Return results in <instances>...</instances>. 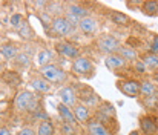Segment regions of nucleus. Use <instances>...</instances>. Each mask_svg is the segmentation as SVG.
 I'll return each mask as SVG.
<instances>
[{"label":"nucleus","mask_w":158,"mask_h":135,"mask_svg":"<svg viewBox=\"0 0 158 135\" xmlns=\"http://www.w3.org/2000/svg\"><path fill=\"white\" fill-rule=\"evenodd\" d=\"M40 77L45 78L49 85H64L68 82V72L55 63H49L40 68Z\"/></svg>","instance_id":"nucleus-1"},{"label":"nucleus","mask_w":158,"mask_h":135,"mask_svg":"<svg viewBox=\"0 0 158 135\" xmlns=\"http://www.w3.org/2000/svg\"><path fill=\"white\" fill-rule=\"evenodd\" d=\"M72 72L78 77H92L94 72H95V66L92 63V60L89 57H85V55H80L78 58H75L72 61Z\"/></svg>","instance_id":"nucleus-2"},{"label":"nucleus","mask_w":158,"mask_h":135,"mask_svg":"<svg viewBox=\"0 0 158 135\" xmlns=\"http://www.w3.org/2000/svg\"><path fill=\"white\" fill-rule=\"evenodd\" d=\"M97 48H98L103 54L110 55V54H117V52H118V49L121 48V43H120V40H118L115 36L105 34V36H102V37L97 40Z\"/></svg>","instance_id":"nucleus-3"},{"label":"nucleus","mask_w":158,"mask_h":135,"mask_svg":"<svg viewBox=\"0 0 158 135\" xmlns=\"http://www.w3.org/2000/svg\"><path fill=\"white\" fill-rule=\"evenodd\" d=\"M140 85H141V82H138L135 78H124V80L117 82L118 91L129 98H138L140 97Z\"/></svg>","instance_id":"nucleus-4"},{"label":"nucleus","mask_w":158,"mask_h":135,"mask_svg":"<svg viewBox=\"0 0 158 135\" xmlns=\"http://www.w3.org/2000/svg\"><path fill=\"white\" fill-rule=\"evenodd\" d=\"M58 97H60V103H63L71 109H74L78 104V92L72 86H63L58 91Z\"/></svg>","instance_id":"nucleus-5"},{"label":"nucleus","mask_w":158,"mask_h":135,"mask_svg":"<svg viewBox=\"0 0 158 135\" xmlns=\"http://www.w3.org/2000/svg\"><path fill=\"white\" fill-rule=\"evenodd\" d=\"M51 31L58 37H66L74 32V28L68 23V20L63 15H60V17H54L52 23H51Z\"/></svg>","instance_id":"nucleus-6"},{"label":"nucleus","mask_w":158,"mask_h":135,"mask_svg":"<svg viewBox=\"0 0 158 135\" xmlns=\"http://www.w3.org/2000/svg\"><path fill=\"white\" fill-rule=\"evenodd\" d=\"M34 92H31V91H20L17 95H15V98H14V108H15V111L17 112H28V108H29V104H31V101L34 100Z\"/></svg>","instance_id":"nucleus-7"},{"label":"nucleus","mask_w":158,"mask_h":135,"mask_svg":"<svg viewBox=\"0 0 158 135\" xmlns=\"http://www.w3.org/2000/svg\"><path fill=\"white\" fill-rule=\"evenodd\" d=\"M55 49L60 55H63L66 58H71V60H75V58L80 57V48L77 45H74V43H71V42H64V40L58 42L55 45Z\"/></svg>","instance_id":"nucleus-8"},{"label":"nucleus","mask_w":158,"mask_h":135,"mask_svg":"<svg viewBox=\"0 0 158 135\" xmlns=\"http://www.w3.org/2000/svg\"><path fill=\"white\" fill-rule=\"evenodd\" d=\"M158 131V124L154 117L143 115L140 118V132L144 135H155Z\"/></svg>","instance_id":"nucleus-9"},{"label":"nucleus","mask_w":158,"mask_h":135,"mask_svg":"<svg viewBox=\"0 0 158 135\" xmlns=\"http://www.w3.org/2000/svg\"><path fill=\"white\" fill-rule=\"evenodd\" d=\"M105 65L110 71H120V69H124L127 66V61L120 54H110V55H106Z\"/></svg>","instance_id":"nucleus-10"},{"label":"nucleus","mask_w":158,"mask_h":135,"mask_svg":"<svg viewBox=\"0 0 158 135\" xmlns=\"http://www.w3.org/2000/svg\"><path fill=\"white\" fill-rule=\"evenodd\" d=\"M78 29L85 34V36H91V34H95L98 31V22L94 19V17H86V19H81L80 23H78Z\"/></svg>","instance_id":"nucleus-11"},{"label":"nucleus","mask_w":158,"mask_h":135,"mask_svg":"<svg viewBox=\"0 0 158 135\" xmlns=\"http://www.w3.org/2000/svg\"><path fill=\"white\" fill-rule=\"evenodd\" d=\"M72 112H74V117H75L77 123L88 124V123L91 121V117H92V114H91V109H89V108H86L85 104L78 103V104H77V106L72 109Z\"/></svg>","instance_id":"nucleus-12"},{"label":"nucleus","mask_w":158,"mask_h":135,"mask_svg":"<svg viewBox=\"0 0 158 135\" xmlns=\"http://www.w3.org/2000/svg\"><path fill=\"white\" fill-rule=\"evenodd\" d=\"M57 112H58V115H60V118H61L63 123H66V124H72V126L77 124V120H75L74 112H72L71 108L64 106L63 103H58V104H57Z\"/></svg>","instance_id":"nucleus-13"},{"label":"nucleus","mask_w":158,"mask_h":135,"mask_svg":"<svg viewBox=\"0 0 158 135\" xmlns=\"http://www.w3.org/2000/svg\"><path fill=\"white\" fill-rule=\"evenodd\" d=\"M0 54L5 60L8 61H12L15 60V57L19 55V45L17 43H12V42H8V43H3L0 46Z\"/></svg>","instance_id":"nucleus-14"},{"label":"nucleus","mask_w":158,"mask_h":135,"mask_svg":"<svg viewBox=\"0 0 158 135\" xmlns=\"http://www.w3.org/2000/svg\"><path fill=\"white\" fill-rule=\"evenodd\" d=\"M29 85H31L32 89L37 91L39 94H48V92L52 91V85H49V83H48L45 78H42V77H32L31 82H29Z\"/></svg>","instance_id":"nucleus-15"},{"label":"nucleus","mask_w":158,"mask_h":135,"mask_svg":"<svg viewBox=\"0 0 158 135\" xmlns=\"http://www.w3.org/2000/svg\"><path fill=\"white\" fill-rule=\"evenodd\" d=\"M86 126H88L89 135H112L110 131L106 128L103 123H100L98 120H92V118H91V121H89Z\"/></svg>","instance_id":"nucleus-16"},{"label":"nucleus","mask_w":158,"mask_h":135,"mask_svg":"<svg viewBox=\"0 0 158 135\" xmlns=\"http://www.w3.org/2000/svg\"><path fill=\"white\" fill-rule=\"evenodd\" d=\"M157 85L151 80H143L141 85H140V95L144 97V98H154L157 95Z\"/></svg>","instance_id":"nucleus-17"},{"label":"nucleus","mask_w":158,"mask_h":135,"mask_svg":"<svg viewBox=\"0 0 158 135\" xmlns=\"http://www.w3.org/2000/svg\"><path fill=\"white\" fill-rule=\"evenodd\" d=\"M66 12H69V14L78 17L80 20L89 17V9H88L86 6H83L81 3H69L68 8H66Z\"/></svg>","instance_id":"nucleus-18"},{"label":"nucleus","mask_w":158,"mask_h":135,"mask_svg":"<svg viewBox=\"0 0 158 135\" xmlns=\"http://www.w3.org/2000/svg\"><path fill=\"white\" fill-rule=\"evenodd\" d=\"M52 60H54V51L46 49V48L42 49V51H39V54H37V57H35V61H37V65H39L40 68H43V66L52 63Z\"/></svg>","instance_id":"nucleus-19"},{"label":"nucleus","mask_w":158,"mask_h":135,"mask_svg":"<svg viewBox=\"0 0 158 135\" xmlns=\"http://www.w3.org/2000/svg\"><path fill=\"white\" fill-rule=\"evenodd\" d=\"M117 54H120V55L127 61V63H129V61H132V63H134V61H137V60H138V52H137L134 48H131V46H121V48L118 49V52H117Z\"/></svg>","instance_id":"nucleus-20"},{"label":"nucleus","mask_w":158,"mask_h":135,"mask_svg":"<svg viewBox=\"0 0 158 135\" xmlns=\"http://www.w3.org/2000/svg\"><path fill=\"white\" fill-rule=\"evenodd\" d=\"M141 12L148 17H155L158 15V2L149 0V2H143L141 3Z\"/></svg>","instance_id":"nucleus-21"},{"label":"nucleus","mask_w":158,"mask_h":135,"mask_svg":"<svg viewBox=\"0 0 158 135\" xmlns=\"http://www.w3.org/2000/svg\"><path fill=\"white\" fill-rule=\"evenodd\" d=\"M17 34L20 36V39H23V40H32L34 37H35V34H34V29L31 28V25L25 20V23L17 29Z\"/></svg>","instance_id":"nucleus-22"},{"label":"nucleus","mask_w":158,"mask_h":135,"mask_svg":"<svg viewBox=\"0 0 158 135\" xmlns=\"http://www.w3.org/2000/svg\"><path fill=\"white\" fill-rule=\"evenodd\" d=\"M109 19H110V22L112 23H115V25H118V26H124V25H129V17L126 15V14H123V12H118V11H112L110 14H109Z\"/></svg>","instance_id":"nucleus-23"},{"label":"nucleus","mask_w":158,"mask_h":135,"mask_svg":"<svg viewBox=\"0 0 158 135\" xmlns=\"http://www.w3.org/2000/svg\"><path fill=\"white\" fill-rule=\"evenodd\" d=\"M37 135H55V128H54L52 121H42L37 128Z\"/></svg>","instance_id":"nucleus-24"},{"label":"nucleus","mask_w":158,"mask_h":135,"mask_svg":"<svg viewBox=\"0 0 158 135\" xmlns=\"http://www.w3.org/2000/svg\"><path fill=\"white\" fill-rule=\"evenodd\" d=\"M143 63L146 65V68L148 69H151V71H158V55L155 54H146L144 57H143Z\"/></svg>","instance_id":"nucleus-25"},{"label":"nucleus","mask_w":158,"mask_h":135,"mask_svg":"<svg viewBox=\"0 0 158 135\" xmlns=\"http://www.w3.org/2000/svg\"><path fill=\"white\" fill-rule=\"evenodd\" d=\"M37 17H39V20L42 22V25H43V28H45V29L48 31V29L51 28V23H52L54 17H52V15H51V14H49V12H48V11H40Z\"/></svg>","instance_id":"nucleus-26"},{"label":"nucleus","mask_w":158,"mask_h":135,"mask_svg":"<svg viewBox=\"0 0 158 135\" xmlns=\"http://www.w3.org/2000/svg\"><path fill=\"white\" fill-rule=\"evenodd\" d=\"M15 63L20 66V68H28L31 65V57L29 54H25V52H19V55L15 57Z\"/></svg>","instance_id":"nucleus-27"},{"label":"nucleus","mask_w":158,"mask_h":135,"mask_svg":"<svg viewBox=\"0 0 158 135\" xmlns=\"http://www.w3.org/2000/svg\"><path fill=\"white\" fill-rule=\"evenodd\" d=\"M9 22H11V26L17 31V29L25 23V17H23L20 12H15V14H12V15H11V20H9Z\"/></svg>","instance_id":"nucleus-28"},{"label":"nucleus","mask_w":158,"mask_h":135,"mask_svg":"<svg viewBox=\"0 0 158 135\" xmlns=\"http://www.w3.org/2000/svg\"><path fill=\"white\" fill-rule=\"evenodd\" d=\"M31 117H32V120H35V121H48L49 120V115L46 114V111L45 109H40V111H37V112H34V114H31Z\"/></svg>","instance_id":"nucleus-29"},{"label":"nucleus","mask_w":158,"mask_h":135,"mask_svg":"<svg viewBox=\"0 0 158 135\" xmlns=\"http://www.w3.org/2000/svg\"><path fill=\"white\" fill-rule=\"evenodd\" d=\"M66 20H68V23L75 29V28H78V23H80V19L78 17H75V15H72V14H69V12H64V15H63Z\"/></svg>","instance_id":"nucleus-30"},{"label":"nucleus","mask_w":158,"mask_h":135,"mask_svg":"<svg viewBox=\"0 0 158 135\" xmlns=\"http://www.w3.org/2000/svg\"><path fill=\"white\" fill-rule=\"evenodd\" d=\"M134 71L137 72V74H146L148 72V68H146V65L143 63V60H137V61H134Z\"/></svg>","instance_id":"nucleus-31"},{"label":"nucleus","mask_w":158,"mask_h":135,"mask_svg":"<svg viewBox=\"0 0 158 135\" xmlns=\"http://www.w3.org/2000/svg\"><path fill=\"white\" fill-rule=\"evenodd\" d=\"M61 132H63V135H75L77 134V129H75V126H72V124L63 123V124H61Z\"/></svg>","instance_id":"nucleus-32"},{"label":"nucleus","mask_w":158,"mask_h":135,"mask_svg":"<svg viewBox=\"0 0 158 135\" xmlns=\"http://www.w3.org/2000/svg\"><path fill=\"white\" fill-rule=\"evenodd\" d=\"M151 54L158 55V36H154L152 43H151Z\"/></svg>","instance_id":"nucleus-33"},{"label":"nucleus","mask_w":158,"mask_h":135,"mask_svg":"<svg viewBox=\"0 0 158 135\" xmlns=\"http://www.w3.org/2000/svg\"><path fill=\"white\" fill-rule=\"evenodd\" d=\"M17 135H37V132L34 131V129H31V128H22Z\"/></svg>","instance_id":"nucleus-34"},{"label":"nucleus","mask_w":158,"mask_h":135,"mask_svg":"<svg viewBox=\"0 0 158 135\" xmlns=\"http://www.w3.org/2000/svg\"><path fill=\"white\" fill-rule=\"evenodd\" d=\"M0 135H12V132H11L8 128H3V126H0Z\"/></svg>","instance_id":"nucleus-35"},{"label":"nucleus","mask_w":158,"mask_h":135,"mask_svg":"<svg viewBox=\"0 0 158 135\" xmlns=\"http://www.w3.org/2000/svg\"><path fill=\"white\" fill-rule=\"evenodd\" d=\"M154 83H155V85H158V71L155 72V75H154Z\"/></svg>","instance_id":"nucleus-36"},{"label":"nucleus","mask_w":158,"mask_h":135,"mask_svg":"<svg viewBox=\"0 0 158 135\" xmlns=\"http://www.w3.org/2000/svg\"><path fill=\"white\" fill-rule=\"evenodd\" d=\"M129 135H141V132H140V131H132Z\"/></svg>","instance_id":"nucleus-37"}]
</instances>
